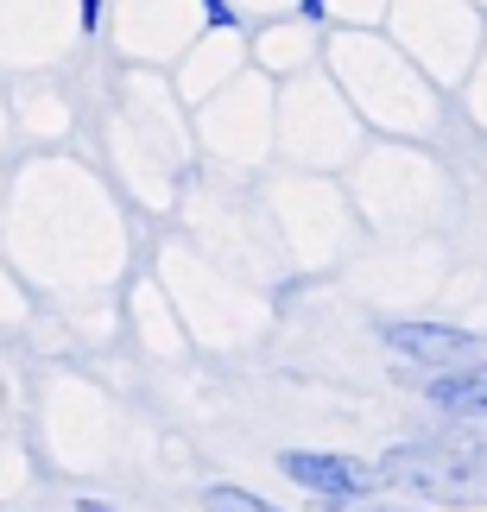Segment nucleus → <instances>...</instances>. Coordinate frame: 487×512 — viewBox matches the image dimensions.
Masks as SVG:
<instances>
[{"label": "nucleus", "mask_w": 487, "mask_h": 512, "mask_svg": "<svg viewBox=\"0 0 487 512\" xmlns=\"http://www.w3.org/2000/svg\"><path fill=\"white\" fill-rule=\"evenodd\" d=\"M374 468H380V481L405 487V494H424L437 506H481L487 500V430L399 443Z\"/></svg>", "instance_id": "obj_1"}, {"label": "nucleus", "mask_w": 487, "mask_h": 512, "mask_svg": "<svg viewBox=\"0 0 487 512\" xmlns=\"http://www.w3.org/2000/svg\"><path fill=\"white\" fill-rule=\"evenodd\" d=\"M380 342L405 354V361H418V367H481L487 361V342L475 336V329H456V323H412V317H399V323H380Z\"/></svg>", "instance_id": "obj_2"}, {"label": "nucleus", "mask_w": 487, "mask_h": 512, "mask_svg": "<svg viewBox=\"0 0 487 512\" xmlns=\"http://www.w3.org/2000/svg\"><path fill=\"white\" fill-rule=\"evenodd\" d=\"M279 468L298 487H310V494H336V500H367L380 494V468L374 462H355V456H310V449H291V456H279Z\"/></svg>", "instance_id": "obj_3"}, {"label": "nucleus", "mask_w": 487, "mask_h": 512, "mask_svg": "<svg viewBox=\"0 0 487 512\" xmlns=\"http://www.w3.org/2000/svg\"><path fill=\"white\" fill-rule=\"evenodd\" d=\"M424 399L450 418H487V361L481 367H443L424 380Z\"/></svg>", "instance_id": "obj_4"}, {"label": "nucleus", "mask_w": 487, "mask_h": 512, "mask_svg": "<svg viewBox=\"0 0 487 512\" xmlns=\"http://www.w3.org/2000/svg\"><path fill=\"white\" fill-rule=\"evenodd\" d=\"M203 512H279V506H266L260 494H247L235 481H216V487H203Z\"/></svg>", "instance_id": "obj_5"}, {"label": "nucleus", "mask_w": 487, "mask_h": 512, "mask_svg": "<svg viewBox=\"0 0 487 512\" xmlns=\"http://www.w3.org/2000/svg\"><path fill=\"white\" fill-rule=\"evenodd\" d=\"M310 512H418V506H393L386 494H367V500H329V494H317Z\"/></svg>", "instance_id": "obj_6"}, {"label": "nucleus", "mask_w": 487, "mask_h": 512, "mask_svg": "<svg viewBox=\"0 0 487 512\" xmlns=\"http://www.w3.org/2000/svg\"><path fill=\"white\" fill-rule=\"evenodd\" d=\"M209 7V19H216V26H235V7H228V0H203Z\"/></svg>", "instance_id": "obj_7"}, {"label": "nucleus", "mask_w": 487, "mask_h": 512, "mask_svg": "<svg viewBox=\"0 0 487 512\" xmlns=\"http://www.w3.org/2000/svg\"><path fill=\"white\" fill-rule=\"evenodd\" d=\"M95 19H102V0H83V32H95Z\"/></svg>", "instance_id": "obj_8"}, {"label": "nucleus", "mask_w": 487, "mask_h": 512, "mask_svg": "<svg viewBox=\"0 0 487 512\" xmlns=\"http://www.w3.org/2000/svg\"><path fill=\"white\" fill-rule=\"evenodd\" d=\"M83 512H108V506H95V500H83Z\"/></svg>", "instance_id": "obj_9"}]
</instances>
